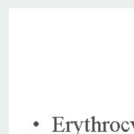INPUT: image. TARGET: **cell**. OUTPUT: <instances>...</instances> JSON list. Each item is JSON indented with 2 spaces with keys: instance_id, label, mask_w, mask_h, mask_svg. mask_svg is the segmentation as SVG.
Here are the masks:
<instances>
[{
  "instance_id": "cell-6",
  "label": "cell",
  "mask_w": 134,
  "mask_h": 134,
  "mask_svg": "<svg viewBox=\"0 0 134 134\" xmlns=\"http://www.w3.org/2000/svg\"><path fill=\"white\" fill-rule=\"evenodd\" d=\"M95 117L93 116L92 117V132H95Z\"/></svg>"
},
{
  "instance_id": "cell-8",
  "label": "cell",
  "mask_w": 134,
  "mask_h": 134,
  "mask_svg": "<svg viewBox=\"0 0 134 134\" xmlns=\"http://www.w3.org/2000/svg\"><path fill=\"white\" fill-rule=\"evenodd\" d=\"M70 125H71V122H66V132H70Z\"/></svg>"
},
{
  "instance_id": "cell-3",
  "label": "cell",
  "mask_w": 134,
  "mask_h": 134,
  "mask_svg": "<svg viewBox=\"0 0 134 134\" xmlns=\"http://www.w3.org/2000/svg\"><path fill=\"white\" fill-rule=\"evenodd\" d=\"M122 130L123 132H128L130 130V122H124L122 125H121Z\"/></svg>"
},
{
  "instance_id": "cell-7",
  "label": "cell",
  "mask_w": 134,
  "mask_h": 134,
  "mask_svg": "<svg viewBox=\"0 0 134 134\" xmlns=\"http://www.w3.org/2000/svg\"><path fill=\"white\" fill-rule=\"evenodd\" d=\"M109 122H104L101 124V130L102 132H107V124H109Z\"/></svg>"
},
{
  "instance_id": "cell-2",
  "label": "cell",
  "mask_w": 134,
  "mask_h": 134,
  "mask_svg": "<svg viewBox=\"0 0 134 134\" xmlns=\"http://www.w3.org/2000/svg\"><path fill=\"white\" fill-rule=\"evenodd\" d=\"M120 127H121V125H120V124L118 122H111L110 126V130L112 132H118L119 130Z\"/></svg>"
},
{
  "instance_id": "cell-1",
  "label": "cell",
  "mask_w": 134,
  "mask_h": 134,
  "mask_svg": "<svg viewBox=\"0 0 134 134\" xmlns=\"http://www.w3.org/2000/svg\"><path fill=\"white\" fill-rule=\"evenodd\" d=\"M63 117H54V130L53 132H64L66 128H62V122Z\"/></svg>"
},
{
  "instance_id": "cell-4",
  "label": "cell",
  "mask_w": 134,
  "mask_h": 134,
  "mask_svg": "<svg viewBox=\"0 0 134 134\" xmlns=\"http://www.w3.org/2000/svg\"><path fill=\"white\" fill-rule=\"evenodd\" d=\"M101 123L100 122H96L95 123V131H98V132H102L101 130Z\"/></svg>"
},
{
  "instance_id": "cell-9",
  "label": "cell",
  "mask_w": 134,
  "mask_h": 134,
  "mask_svg": "<svg viewBox=\"0 0 134 134\" xmlns=\"http://www.w3.org/2000/svg\"><path fill=\"white\" fill-rule=\"evenodd\" d=\"M34 126L38 127L39 126V122H34Z\"/></svg>"
},
{
  "instance_id": "cell-5",
  "label": "cell",
  "mask_w": 134,
  "mask_h": 134,
  "mask_svg": "<svg viewBox=\"0 0 134 134\" xmlns=\"http://www.w3.org/2000/svg\"><path fill=\"white\" fill-rule=\"evenodd\" d=\"M90 122H89V119H87L86 121H85V125H86V127H85V130L87 131V132H89V130H90Z\"/></svg>"
}]
</instances>
